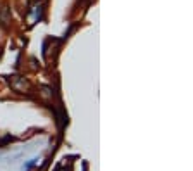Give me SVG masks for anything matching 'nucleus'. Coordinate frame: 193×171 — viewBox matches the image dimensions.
I'll return each mask as SVG.
<instances>
[]
</instances>
